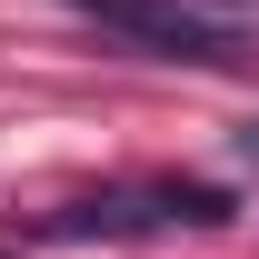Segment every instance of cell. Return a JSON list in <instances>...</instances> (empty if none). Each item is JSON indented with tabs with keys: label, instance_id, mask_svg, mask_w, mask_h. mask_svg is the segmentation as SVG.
I'll return each mask as SVG.
<instances>
[{
	"label": "cell",
	"instance_id": "cell-1",
	"mask_svg": "<svg viewBox=\"0 0 259 259\" xmlns=\"http://www.w3.org/2000/svg\"><path fill=\"white\" fill-rule=\"evenodd\" d=\"M70 10L100 20L110 40H130V50H150V60H229V50H239L229 20L190 10V0H70Z\"/></svg>",
	"mask_w": 259,
	"mask_h": 259
},
{
	"label": "cell",
	"instance_id": "cell-2",
	"mask_svg": "<svg viewBox=\"0 0 259 259\" xmlns=\"http://www.w3.org/2000/svg\"><path fill=\"white\" fill-rule=\"evenodd\" d=\"M190 10H209V0H190Z\"/></svg>",
	"mask_w": 259,
	"mask_h": 259
}]
</instances>
